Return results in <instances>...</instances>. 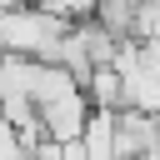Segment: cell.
Here are the masks:
<instances>
[{"label":"cell","instance_id":"7a4b0ae2","mask_svg":"<svg viewBox=\"0 0 160 160\" xmlns=\"http://www.w3.org/2000/svg\"><path fill=\"white\" fill-rule=\"evenodd\" d=\"M85 125H90V100H85V90H65V95H55V100L40 105V135H45L50 145H75V140L85 135Z\"/></svg>","mask_w":160,"mask_h":160},{"label":"cell","instance_id":"6da1fadb","mask_svg":"<svg viewBox=\"0 0 160 160\" xmlns=\"http://www.w3.org/2000/svg\"><path fill=\"white\" fill-rule=\"evenodd\" d=\"M75 20L45 10V5H15L0 15V55H20V60H55L60 40Z\"/></svg>","mask_w":160,"mask_h":160}]
</instances>
